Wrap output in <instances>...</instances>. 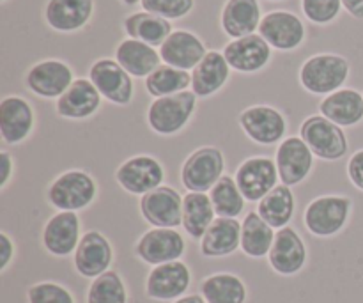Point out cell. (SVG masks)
Wrapping results in <instances>:
<instances>
[{"label": "cell", "instance_id": "obj_11", "mask_svg": "<svg viewBox=\"0 0 363 303\" xmlns=\"http://www.w3.org/2000/svg\"><path fill=\"white\" fill-rule=\"evenodd\" d=\"M77 80L69 64L59 59L35 62L25 75V87L45 99H59Z\"/></svg>", "mask_w": 363, "mask_h": 303}, {"label": "cell", "instance_id": "obj_38", "mask_svg": "<svg viewBox=\"0 0 363 303\" xmlns=\"http://www.w3.org/2000/svg\"><path fill=\"white\" fill-rule=\"evenodd\" d=\"M342 0H301V11L315 25H328L339 18Z\"/></svg>", "mask_w": 363, "mask_h": 303}, {"label": "cell", "instance_id": "obj_40", "mask_svg": "<svg viewBox=\"0 0 363 303\" xmlns=\"http://www.w3.org/2000/svg\"><path fill=\"white\" fill-rule=\"evenodd\" d=\"M142 9L165 20H179L194 9V0H142Z\"/></svg>", "mask_w": 363, "mask_h": 303}, {"label": "cell", "instance_id": "obj_45", "mask_svg": "<svg viewBox=\"0 0 363 303\" xmlns=\"http://www.w3.org/2000/svg\"><path fill=\"white\" fill-rule=\"evenodd\" d=\"M172 303H206V300L202 298V294H184L183 298Z\"/></svg>", "mask_w": 363, "mask_h": 303}, {"label": "cell", "instance_id": "obj_17", "mask_svg": "<svg viewBox=\"0 0 363 303\" xmlns=\"http://www.w3.org/2000/svg\"><path fill=\"white\" fill-rule=\"evenodd\" d=\"M35 128V112L21 96H6L0 101V138L7 145L23 144Z\"/></svg>", "mask_w": 363, "mask_h": 303}, {"label": "cell", "instance_id": "obj_23", "mask_svg": "<svg viewBox=\"0 0 363 303\" xmlns=\"http://www.w3.org/2000/svg\"><path fill=\"white\" fill-rule=\"evenodd\" d=\"M101 94L89 78H77L71 87L57 99L55 110L60 117L84 121L101 109Z\"/></svg>", "mask_w": 363, "mask_h": 303}, {"label": "cell", "instance_id": "obj_28", "mask_svg": "<svg viewBox=\"0 0 363 303\" xmlns=\"http://www.w3.org/2000/svg\"><path fill=\"white\" fill-rule=\"evenodd\" d=\"M116 60L133 78H147L163 62L155 46L131 38L117 45Z\"/></svg>", "mask_w": 363, "mask_h": 303}, {"label": "cell", "instance_id": "obj_12", "mask_svg": "<svg viewBox=\"0 0 363 303\" xmlns=\"http://www.w3.org/2000/svg\"><path fill=\"white\" fill-rule=\"evenodd\" d=\"M238 187L247 202H259L279 184V169L269 156H250L236 170Z\"/></svg>", "mask_w": 363, "mask_h": 303}, {"label": "cell", "instance_id": "obj_31", "mask_svg": "<svg viewBox=\"0 0 363 303\" xmlns=\"http://www.w3.org/2000/svg\"><path fill=\"white\" fill-rule=\"evenodd\" d=\"M275 234V229L257 211L247 213L241 222V250L252 259L266 258L273 247Z\"/></svg>", "mask_w": 363, "mask_h": 303}, {"label": "cell", "instance_id": "obj_4", "mask_svg": "<svg viewBox=\"0 0 363 303\" xmlns=\"http://www.w3.org/2000/svg\"><path fill=\"white\" fill-rule=\"evenodd\" d=\"M353 201L346 195H321L307 206L305 227L318 238H333L347 226Z\"/></svg>", "mask_w": 363, "mask_h": 303}, {"label": "cell", "instance_id": "obj_9", "mask_svg": "<svg viewBox=\"0 0 363 303\" xmlns=\"http://www.w3.org/2000/svg\"><path fill=\"white\" fill-rule=\"evenodd\" d=\"M238 121L243 133L255 144L275 145L286 141L287 119L275 106H248L240 114Z\"/></svg>", "mask_w": 363, "mask_h": 303}, {"label": "cell", "instance_id": "obj_10", "mask_svg": "<svg viewBox=\"0 0 363 303\" xmlns=\"http://www.w3.org/2000/svg\"><path fill=\"white\" fill-rule=\"evenodd\" d=\"M89 80L103 99L113 105H130L135 94L133 77L116 59H98L89 70Z\"/></svg>", "mask_w": 363, "mask_h": 303}, {"label": "cell", "instance_id": "obj_21", "mask_svg": "<svg viewBox=\"0 0 363 303\" xmlns=\"http://www.w3.org/2000/svg\"><path fill=\"white\" fill-rule=\"evenodd\" d=\"M268 261L273 272L284 277H293L303 270L307 263V247L293 227L277 231Z\"/></svg>", "mask_w": 363, "mask_h": 303}, {"label": "cell", "instance_id": "obj_36", "mask_svg": "<svg viewBox=\"0 0 363 303\" xmlns=\"http://www.w3.org/2000/svg\"><path fill=\"white\" fill-rule=\"evenodd\" d=\"M209 197H211L216 216H223V219H238L243 213L245 202H247L236 180L230 176H223L209 192Z\"/></svg>", "mask_w": 363, "mask_h": 303}, {"label": "cell", "instance_id": "obj_3", "mask_svg": "<svg viewBox=\"0 0 363 303\" xmlns=\"http://www.w3.org/2000/svg\"><path fill=\"white\" fill-rule=\"evenodd\" d=\"M197 94L194 91L156 98L147 109L149 128L163 137L179 133L190 123L191 116L197 109Z\"/></svg>", "mask_w": 363, "mask_h": 303}, {"label": "cell", "instance_id": "obj_35", "mask_svg": "<svg viewBox=\"0 0 363 303\" xmlns=\"http://www.w3.org/2000/svg\"><path fill=\"white\" fill-rule=\"evenodd\" d=\"M191 87V73L190 71L177 70V67L162 64L156 67L147 78H145V91L152 98H165V96L179 94Z\"/></svg>", "mask_w": 363, "mask_h": 303}, {"label": "cell", "instance_id": "obj_25", "mask_svg": "<svg viewBox=\"0 0 363 303\" xmlns=\"http://www.w3.org/2000/svg\"><path fill=\"white\" fill-rule=\"evenodd\" d=\"M229 78L230 66L223 52L211 50L191 71V91L197 94V98H209L222 91Z\"/></svg>", "mask_w": 363, "mask_h": 303}, {"label": "cell", "instance_id": "obj_15", "mask_svg": "<svg viewBox=\"0 0 363 303\" xmlns=\"http://www.w3.org/2000/svg\"><path fill=\"white\" fill-rule=\"evenodd\" d=\"M277 169L282 184H301L314 169V153L301 137H287L280 142L275 155Z\"/></svg>", "mask_w": 363, "mask_h": 303}, {"label": "cell", "instance_id": "obj_22", "mask_svg": "<svg viewBox=\"0 0 363 303\" xmlns=\"http://www.w3.org/2000/svg\"><path fill=\"white\" fill-rule=\"evenodd\" d=\"M158 52L163 64H169V66L183 71H194L199 62L204 59L208 50L197 34L179 28L165 39Z\"/></svg>", "mask_w": 363, "mask_h": 303}, {"label": "cell", "instance_id": "obj_27", "mask_svg": "<svg viewBox=\"0 0 363 303\" xmlns=\"http://www.w3.org/2000/svg\"><path fill=\"white\" fill-rule=\"evenodd\" d=\"M261 20L259 0H227L220 18L223 32L233 39L255 34Z\"/></svg>", "mask_w": 363, "mask_h": 303}, {"label": "cell", "instance_id": "obj_26", "mask_svg": "<svg viewBox=\"0 0 363 303\" xmlns=\"http://www.w3.org/2000/svg\"><path fill=\"white\" fill-rule=\"evenodd\" d=\"M319 112L340 128L357 126L363 121V94L354 89H339L325 96L319 103Z\"/></svg>", "mask_w": 363, "mask_h": 303}, {"label": "cell", "instance_id": "obj_37", "mask_svg": "<svg viewBox=\"0 0 363 303\" xmlns=\"http://www.w3.org/2000/svg\"><path fill=\"white\" fill-rule=\"evenodd\" d=\"M87 303H128V290L116 270L92 279L87 290Z\"/></svg>", "mask_w": 363, "mask_h": 303}, {"label": "cell", "instance_id": "obj_6", "mask_svg": "<svg viewBox=\"0 0 363 303\" xmlns=\"http://www.w3.org/2000/svg\"><path fill=\"white\" fill-rule=\"evenodd\" d=\"M300 137L311 148L314 156L326 162L344 158L350 149V142L342 128L326 119L325 116L307 117L300 126Z\"/></svg>", "mask_w": 363, "mask_h": 303}, {"label": "cell", "instance_id": "obj_16", "mask_svg": "<svg viewBox=\"0 0 363 303\" xmlns=\"http://www.w3.org/2000/svg\"><path fill=\"white\" fill-rule=\"evenodd\" d=\"M259 34L268 41L272 48L280 52H293L305 41L307 31L298 14L291 11H272L262 16Z\"/></svg>", "mask_w": 363, "mask_h": 303}, {"label": "cell", "instance_id": "obj_39", "mask_svg": "<svg viewBox=\"0 0 363 303\" xmlns=\"http://www.w3.org/2000/svg\"><path fill=\"white\" fill-rule=\"evenodd\" d=\"M28 303H74V297L67 287L57 282H38L27 290Z\"/></svg>", "mask_w": 363, "mask_h": 303}, {"label": "cell", "instance_id": "obj_18", "mask_svg": "<svg viewBox=\"0 0 363 303\" xmlns=\"http://www.w3.org/2000/svg\"><path fill=\"white\" fill-rule=\"evenodd\" d=\"M74 270L85 279H98L113 263V248L99 231H89L82 236L73 254Z\"/></svg>", "mask_w": 363, "mask_h": 303}, {"label": "cell", "instance_id": "obj_19", "mask_svg": "<svg viewBox=\"0 0 363 303\" xmlns=\"http://www.w3.org/2000/svg\"><path fill=\"white\" fill-rule=\"evenodd\" d=\"M80 240V219L74 211L55 213L43 227V247L55 258H67L74 254Z\"/></svg>", "mask_w": 363, "mask_h": 303}, {"label": "cell", "instance_id": "obj_32", "mask_svg": "<svg viewBox=\"0 0 363 303\" xmlns=\"http://www.w3.org/2000/svg\"><path fill=\"white\" fill-rule=\"evenodd\" d=\"M216 220L211 197L201 192H188L183 197L184 233L194 240H202L211 224Z\"/></svg>", "mask_w": 363, "mask_h": 303}, {"label": "cell", "instance_id": "obj_34", "mask_svg": "<svg viewBox=\"0 0 363 303\" xmlns=\"http://www.w3.org/2000/svg\"><path fill=\"white\" fill-rule=\"evenodd\" d=\"M201 294L206 303H245L247 286L233 273H215L202 280Z\"/></svg>", "mask_w": 363, "mask_h": 303}, {"label": "cell", "instance_id": "obj_24", "mask_svg": "<svg viewBox=\"0 0 363 303\" xmlns=\"http://www.w3.org/2000/svg\"><path fill=\"white\" fill-rule=\"evenodd\" d=\"M94 0H48L45 21L57 32H77L91 21Z\"/></svg>", "mask_w": 363, "mask_h": 303}, {"label": "cell", "instance_id": "obj_29", "mask_svg": "<svg viewBox=\"0 0 363 303\" xmlns=\"http://www.w3.org/2000/svg\"><path fill=\"white\" fill-rule=\"evenodd\" d=\"M241 247V224L238 219L216 216L208 233L201 240L204 258H227Z\"/></svg>", "mask_w": 363, "mask_h": 303}, {"label": "cell", "instance_id": "obj_5", "mask_svg": "<svg viewBox=\"0 0 363 303\" xmlns=\"http://www.w3.org/2000/svg\"><path fill=\"white\" fill-rule=\"evenodd\" d=\"M225 156L215 145L195 149L181 167V183L188 192L208 194L225 176Z\"/></svg>", "mask_w": 363, "mask_h": 303}, {"label": "cell", "instance_id": "obj_33", "mask_svg": "<svg viewBox=\"0 0 363 303\" xmlns=\"http://www.w3.org/2000/svg\"><path fill=\"white\" fill-rule=\"evenodd\" d=\"M294 209H296V201L293 190L287 184H277L264 199L257 202L259 215L277 231L289 226Z\"/></svg>", "mask_w": 363, "mask_h": 303}, {"label": "cell", "instance_id": "obj_7", "mask_svg": "<svg viewBox=\"0 0 363 303\" xmlns=\"http://www.w3.org/2000/svg\"><path fill=\"white\" fill-rule=\"evenodd\" d=\"M116 181L124 192L131 195H145L163 187L165 169L151 155H135L128 158L116 170Z\"/></svg>", "mask_w": 363, "mask_h": 303}, {"label": "cell", "instance_id": "obj_44", "mask_svg": "<svg viewBox=\"0 0 363 303\" xmlns=\"http://www.w3.org/2000/svg\"><path fill=\"white\" fill-rule=\"evenodd\" d=\"M342 7L357 20H363V0H342Z\"/></svg>", "mask_w": 363, "mask_h": 303}, {"label": "cell", "instance_id": "obj_20", "mask_svg": "<svg viewBox=\"0 0 363 303\" xmlns=\"http://www.w3.org/2000/svg\"><path fill=\"white\" fill-rule=\"evenodd\" d=\"M223 55L230 70L240 73H257L272 60V46L261 34H250L227 43Z\"/></svg>", "mask_w": 363, "mask_h": 303}, {"label": "cell", "instance_id": "obj_47", "mask_svg": "<svg viewBox=\"0 0 363 303\" xmlns=\"http://www.w3.org/2000/svg\"><path fill=\"white\" fill-rule=\"evenodd\" d=\"M0 2H6V0H0Z\"/></svg>", "mask_w": 363, "mask_h": 303}, {"label": "cell", "instance_id": "obj_14", "mask_svg": "<svg viewBox=\"0 0 363 303\" xmlns=\"http://www.w3.org/2000/svg\"><path fill=\"white\" fill-rule=\"evenodd\" d=\"M191 284L190 268L183 261L152 266L145 280V294L151 300L176 302L184 297Z\"/></svg>", "mask_w": 363, "mask_h": 303}, {"label": "cell", "instance_id": "obj_30", "mask_svg": "<svg viewBox=\"0 0 363 303\" xmlns=\"http://www.w3.org/2000/svg\"><path fill=\"white\" fill-rule=\"evenodd\" d=\"M124 32L128 38L138 39L142 43H147L151 46H162L165 39L172 34V21L158 16V14L147 13V11H138L131 13L124 18Z\"/></svg>", "mask_w": 363, "mask_h": 303}, {"label": "cell", "instance_id": "obj_43", "mask_svg": "<svg viewBox=\"0 0 363 303\" xmlns=\"http://www.w3.org/2000/svg\"><path fill=\"white\" fill-rule=\"evenodd\" d=\"M14 176V158L11 153L0 151V188H6Z\"/></svg>", "mask_w": 363, "mask_h": 303}, {"label": "cell", "instance_id": "obj_2", "mask_svg": "<svg viewBox=\"0 0 363 303\" xmlns=\"http://www.w3.org/2000/svg\"><path fill=\"white\" fill-rule=\"evenodd\" d=\"M98 197V183L82 169L64 170L50 183L46 199L57 211H82Z\"/></svg>", "mask_w": 363, "mask_h": 303}, {"label": "cell", "instance_id": "obj_13", "mask_svg": "<svg viewBox=\"0 0 363 303\" xmlns=\"http://www.w3.org/2000/svg\"><path fill=\"white\" fill-rule=\"evenodd\" d=\"M140 215L152 227H176L183 226V195L172 187H160L149 194L142 195Z\"/></svg>", "mask_w": 363, "mask_h": 303}, {"label": "cell", "instance_id": "obj_1", "mask_svg": "<svg viewBox=\"0 0 363 303\" xmlns=\"http://www.w3.org/2000/svg\"><path fill=\"white\" fill-rule=\"evenodd\" d=\"M350 77V62L346 57L337 53H318L301 64L300 78L301 87L315 96H328L342 89Z\"/></svg>", "mask_w": 363, "mask_h": 303}, {"label": "cell", "instance_id": "obj_42", "mask_svg": "<svg viewBox=\"0 0 363 303\" xmlns=\"http://www.w3.org/2000/svg\"><path fill=\"white\" fill-rule=\"evenodd\" d=\"M14 254H16V245H14V241L11 240V236L7 233H0V272H6L7 266L14 259Z\"/></svg>", "mask_w": 363, "mask_h": 303}, {"label": "cell", "instance_id": "obj_41", "mask_svg": "<svg viewBox=\"0 0 363 303\" xmlns=\"http://www.w3.org/2000/svg\"><path fill=\"white\" fill-rule=\"evenodd\" d=\"M347 176L351 183L363 192V149L354 153L347 162Z\"/></svg>", "mask_w": 363, "mask_h": 303}, {"label": "cell", "instance_id": "obj_8", "mask_svg": "<svg viewBox=\"0 0 363 303\" xmlns=\"http://www.w3.org/2000/svg\"><path fill=\"white\" fill-rule=\"evenodd\" d=\"M186 252L183 234L169 227H152L138 238L135 245V255L142 263L151 266L179 261Z\"/></svg>", "mask_w": 363, "mask_h": 303}, {"label": "cell", "instance_id": "obj_46", "mask_svg": "<svg viewBox=\"0 0 363 303\" xmlns=\"http://www.w3.org/2000/svg\"><path fill=\"white\" fill-rule=\"evenodd\" d=\"M142 0H123V4H126V6H137V4H140Z\"/></svg>", "mask_w": 363, "mask_h": 303}]
</instances>
